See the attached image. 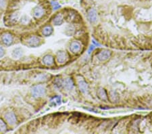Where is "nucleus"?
Segmentation results:
<instances>
[{
  "label": "nucleus",
  "instance_id": "obj_1",
  "mask_svg": "<svg viewBox=\"0 0 152 134\" xmlns=\"http://www.w3.org/2000/svg\"><path fill=\"white\" fill-rule=\"evenodd\" d=\"M31 93H32V96L35 98H39L43 97L45 95L46 89L43 85H36L32 88Z\"/></svg>",
  "mask_w": 152,
  "mask_h": 134
},
{
  "label": "nucleus",
  "instance_id": "obj_2",
  "mask_svg": "<svg viewBox=\"0 0 152 134\" xmlns=\"http://www.w3.org/2000/svg\"><path fill=\"white\" fill-rule=\"evenodd\" d=\"M41 43V39L40 37L37 36H31L28 37L26 40V44L31 48H37L39 46Z\"/></svg>",
  "mask_w": 152,
  "mask_h": 134
},
{
  "label": "nucleus",
  "instance_id": "obj_3",
  "mask_svg": "<svg viewBox=\"0 0 152 134\" xmlns=\"http://www.w3.org/2000/svg\"><path fill=\"white\" fill-rule=\"evenodd\" d=\"M81 43L80 42L77 41H72L70 43L69 49L70 51L73 53V54H77V53L80 52V51L81 50Z\"/></svg>",
  "mask_w": 152,
  "mask_h": 134
},
{
  "label": "nucleus",
  "instance_id": "obj_4",
  "mask_svg": "<svg viewBox=\"0 0 152 134\" xmlns=\"http://www.w3.org/2000/svg\"><path fill=\"white\" fill-rule=\"evenodd\" d=\"M111 54H112V53L110 51H109L108 49H105V50L100 52L97 54V58L99 61L103 62V61H106L108 59H109L111 56Z\"/></svg>",
  "mask_w": 152,
  "mask_h": 134
},
{
  "label": "nucleus",
  "instance_id": "obj_5",
  "mask_svg": "<svg viewBox=\"0 0 152 134\" xmlns=\"http://www.w3.org/2000/svg\"><path fill=\"white\" fill-rule=\"evenodd\" d=\"M57 60L59 64H64L67 62L68 59V56L66 54V52L64 51H60L57 53Z\"/></svg>",
  "mask_w": 152,
  "mask_h": 134
},
{
  "label": "nucleus",
  "instance_id": "obj_6",
  "mask_svg": "<svg viewBox=\"0 0 152 134\" xmlns=\"http://www.w3.org/2000/svg\"><path fill=\"white\" fill-rule=\"evenodd\" d=\"M5 119L10 125H15L16 123V117L13 112H8L5 114Z\"/></svg>",
  "mask_w": 152,
  "mask_h": 134
},
{
  "label": "nucleus",
  "instance_id": "obj_7",
  "mask_svg": "<svg viewBox=\"0 0 152 134\" xmlns=\"http://www.w3.org/2000/svg\"><path fill=\"white\" fill-rule=\"evenodd\" d=\"M2 41L3 44L7 46H10L13 43L14 38H13V36L10 33H5L2 35Z\"/></svg>",
  "mask_w": 152,
  "mask_h": 134
},
{
  "label": "nucleus",
  "instance_id": "obj_8",
  "mask_svg": "<svg viewBox=\"0 0 152 134\" xmlns=\"http://www.w3.org/2000/svg\"><path fill=\"white\" fill-rule=\"evenodd\" d=\"M87 17L89 20L92 23H95L97 20V14L95 9H90L88 11Z\"/></svg>",
  "mask_w": 152,
  "mask_h": 134
},
{
  "label": "nucleus",
  "instance_id": "obj_9",
  "mask_svg": "<svg viewBox=\"0 0 152 134\" xmlns=\"http://www.w3.org/2000/svg\"><path fill=\"white\" fill-rule=\"evenodd\" d=\"M42 61H43V63L44 65L48 66H50L54 64V58L51 55L48 54V55L45 56L43 58V60H42Z\"/></svg>",
  "mask_w": 152,
  "mask_h": 134
},
{
  "label": "nucleus",
  "instance_id": "obj_10",
  "mask_svg": "<svg viewBox=\"0 0 152 134\" xmlns=\"http://www.w3.org/2000/svg\"><path fill=\"white\" fill-rule=\"evenodd\" d=\"M78 87L80 91L83 94H87L89 91V85L83 79L78 81Z\"/></svg>",
  "mask_w": 152,
  "mask_h": 134
},
{
  "label": "nucleus",
  "instance_id": "obj_11",
  "mask_svg": "<svg viewBox=\"0 0 152 134\" xmlns=\"http://www.w3.org/2000/svg\"><path fill=\"white\" fill-rule=\"evenodd\" d=\"M45 11L42 7L37 6L33 10V16L36 19H39L44 15Z\"/></svg>",
  "mask_w": 152,
  "mask_h": 134
},
{
  "label": "nucleus",
  "instance_id": "obj_12",
  "mask_svg": "<svg viewBox=\"0 0 152 134\" xmlns=\"http://www.w3.org/2000/svg\"><path fill=\"white\" fill-rule=\"evenodd\" d=\"M63 85L64 86V87L66 88L68 90H71L74 88V84L73 80H72L71 78H67L64 80V81L63 82Z\"/></svg>",
  "mask_w": 152,
  "mask_h": 134
},
{
  "label": "nucleus",
  "instance_id": "obj_13",
  "mask_svg": "<svg viewBox=\"0 0 152 134\" xmlns=\"http://www.w3.org/2000/svg\"><path fill=\"white\" fill-rule=\"evenodd\" d=\"M97 95H98V97L101 99V100L103 101H107L108 99V95H107V93L105 91V89L103 88H99V90L97 91Z\"/></svg>",
  "mask_w": 152,
  "mask_h": 134
},
{
  "label": "nucleus",
  "instance_id": "obj_14",
  "mask_svg": "<svg viewBox=\"0 0 152 134\" xmlns=\"http://www.w3.org/2000/svg\"><path fill=\"white\" fill-rule=\"evenodd\" d=\"M23 54V51L22 48H15L12 51V56L14 58H19L22 56Z\"/></svg>",
  "mask_w": 152,
  "mask_h": 134
},
{
  "label": "nucleus",
  "instance_id": "obj_15",
  "mask_svg": "<svg viewBox=\"0 0 152 134\" xmlns=\"http://www.w3.org/2000/svg\"><path fill=\"white\" fill-rule=\"evenodd\" d=\"M63 16H62L61 14H59L54 17V20H53V23L56 26H59V25H61V24L63 23Z\"/></svg>",
  "mask_w": 152,
  "mask_h": 134
},
{
  "label": "nucleus",
  "instance_id": "obj_16",
  "mask_svg": "<svg viewBox=\"0 0 152 134\" xmlns=\"http://www.w3.org/2000/svg\"><path fill=\"white\" fill-rule=\"evenodd\" d=\"M53 27L51 26H45L43 29V31H42V33L44 36L45 37H48V36H50L53 33Z\"/></svg>",
  "mask_w": 152,
  "mask_h": 134
},
{
  "label": "nucleus",
  "instance_id": "obj_17",
  "mask_svg": "<svg viewBox=\"0 0 152 134\" xmlns=\"http://www.w3.org/2000/svg\"><path fill=\"white\" fill-rule=\"evenodd\" d=\"M50 104L52 106H57L61 104V97L60 96H55L50 100Z\"/></svg>",
  "mask_w": 152,
  "mask_h": 134
},
{
  "label": "nucleus",
  "instance_id": "obj_18",
  "mask_svg": "<svg viewBox=\"0 0 152 134\" xmlns=\"http://www.w3.org/2000/svg\"><path fill=\"white\" fill-rule=\"evenodd\" d=\"M7 127L6 123L2 120L0 119V132H4L6 131Z\"/></svg>",
  "mask_w": 152,
  "mask_h": 134
},
{
  "label": "nucleus",
  "instance_id": "obj_19",
  "mask_svg": "<svg viewBox=\"0 0 152 134\" xmlns=\"http://www.w3.org/2000/svg\"><path fill=\"white\" fill-rule=\"evenodd\" d=\"M51 5H52L53 8H54V10H57L59 8L61 7V6L60 5V3L57 2H51Z\"/></svg>",
  "mask_w": 152,
  "mask_h": 134
},
{
  "label": "nucleus",
  "instance_id": "obj_20",
  "mask_svg": "<svg viewBox=\"0 0 152 134\" xmlns=\"http://www.w3.org/2000/svg\"><path fill=\"white\" fill-rule=\"evenodd\" d=\"M48 76L47 75H40L38 77H37V80L39 81H45L47 80V79H48Z\"/></svg>",
  "mask_w": 152,
  "mask_h": 134
},
{
  "label": "nucleus",
  "instance_id": "obj_21",
  "mask_svg": "<svg viewBox=\"0 0 152 134\" xmlns=\"http://www.w3.org/2000/svg\"><path fill=\"white\" fill-rule=\"evenodd\" d=\"M55 85L56 87H58V88H60L63 85V82L61 81V80H60V79H58V80L55 81Z\"/></svg>",
  "mask_w": 152,
  "mask_h": 134
},
{
  "label": "nucleus",
  "instance_id": "obj_22",
  "mask_svg": "<svg viewBox=\"0 0 152 134\" xmlns=\"http://www.w3.org/2000/svg\"><path fill=\"white\" fill-rule=\"evenodd\" d=\"M4 55H5L4 49H3V47H2L1 45H0V58L3 57Z\"/></svg>",
  "mask_w": 152,
  "mask_h": 134
},
{
  "label": "nucleus",
  "instance_id": "obj_23",
  "mask_svg": "<svg viewBox=\"0 0 152 134\" xmlns=\"http://www.w3.org/2000/svg\"><path fill=\"white\" fill-rule=\"evenodd\" d=\"M97 48V47L96 46H95V45H94L93 44H92L91 45V46H90V48H89V51H88V52H89V54H90V53L91 52H93L94 50V49H95V48Z\"/></svg>",
  "mask_w": 152,
  "mask_h": 134
},
{
  "label": "nucleus",
  "instance_id": "obj_24",
  "mask_svg": "<svg viewBox=\"0 0 152 134\" xmlns=\"http://www.w3.org/2000/svg\"><path fill=\"white\" fill-rule=\"evenodd\" d=\"M92 43H93V44L95 45V46H96V47H100L101 46V45L99 44V43H98V42H97V41H95V40H93L92 41Z\"/></svg>",
  "mask_w": 152,
  "mask_h": 134
}]
</instances>
